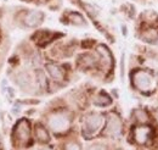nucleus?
<instances>
[{"label":"nucleus","mask_w":158,"mask_h":150,"mask_svg":"<svg viewBox=\"0 0 158 150\" xmlns=\"http://www.w3.org/2000/svg\"><path fill=\"white\" fill-rule=\"evenodd\" d=\"M133 116L135 117V120L140 122V123H145V122H147V120H148V116H147V113L146 111H143L142 109H136L134 113H133Z\"/></svg>","instance_id":"nucleus-13"},{"label":"nucleus","mask_w":158,"mask_h":150,"mask_svg":"<svg viewBox=\"0 0 158 150\" xmlns=\"http://www.w3.org/2000/svg\"><path fill=\"white\" fill-rule=\"evenodd\" d=\"M122 128H123V123H122L120 117L116 113H111L107 118L105 133L111 137H118L122 133Z\"/></svg>","instance_id":"nucleus-4"},{"label":"nucleus","mask_w":158,"mask_h":150,"mask_svg":"<svg viewBox=\"0 0 158 150\" xmlns=\"http://www.w3.org/2000/svg\"><path fill=\"white\" fill-rule=\"evenodd\" d=\"M143 38H145L147 42H155V40H157L158 34L155 29H148V31L143 34Z\"/></svg>","instance_id":"nucleus-14"},{"label":"nucleus","mask_w":158,"mask_h":150,"mask_svg":"<svg viewBox=\"0 0 158 150\" xmlns=\"http://www.w3.org/2000/svg\"><path fill=\"white\" fill-rule=\"evenodd\" d=\"M120 76L124 77V55L122 56V65H120Z\"/></svg>","instance_id":"nucleus-19"},{"label":"nucleus","mask_w":158,"mask_h":150,"mask_svg":"<svg viewBox=\"0 0 158 150\" xmlns=\"http://www.w3.org/2000/svg\"><path fill=\"white\" fill-rule=\"evenodd\" d=\"M94 64H95L94 57L91 56V55H89V54H83V55H80L78 59V65L80 67H84V68L91 67Z\"/></svg>","instance_id":"nucleus-10"},{"label":"nucleus","mask_w":158,"mask_h":150,"mask_svg":"<svg viewBox=\"0 0 158 150\" xmlns=\"http://www.w3.org/2000/svg\"><path fill=\"white\" fill-rule=\"evenodd\" d=\"M151 134H152V131L150 127L140 126V127H136L134 131V138L139 144H145L148 140V138L151 137Z\"/></svg>","instance_id":"nucleus-7"},{"label":"nucleus","mask_w":158,"mask_h":150,"mask_svg":"<svg viewBox=\"0 0 158 150\" xmlns=\"http://www.w3.org/2000/svg\"><path fill=\"white\" fill-rule=\"evenodd\" d=\"M88 150H106V148L101 144H95V145H91Z\"/></svg>","instance_id":"nucleus-18"},{"label":"nucleus","mask_w":158,"mask_h":150,"mask_svg":"<svg viewBox=\"0 0 158 150\" xmlns=\"http://www.w3.org/2000/svg\"><path fill=\"white\" fill-rule=\"evenodd\" d=\"M66 150H80V145L76 142H71L66 144Z\"/></svg>","instance_id":"nucleus-17"},{"label":"nucleus","mask_w":158,"mask_h":150,"mask_svg":"<svg viewBox=\"0 0 158 150\" xmlns=\"http://www.w3.org/2000/svg\"><path fill=\"white\" fill-rule=\"evenodd\" d=\"M19 83H20L21 87H27L28 84H29V78H28V76L26 75V73H21L19 76Z\"/></svg>","instance_id":"nucleus-15"},{"label":"nucleus","mask_w":158,"mask_h":150,"mask_svg":"<svg viewBox=\"0 0 158 150\" xmlns=\"http://www.w3.org/2000/svg\"><path fill=\"white\" fill-rule=\"evenodd\" d=\"M68 20L71 21V23L73 24H77V26H81V24H85V21L83 19V16L78 14V12H71L68 15Z\"/></svg>","instance_id":"nucleus-12"},{"label":"nucleus","mask_w":158,"mask_h":150,"mask_svg":"<svg viewBox=\"0 0 158 150\" xmlns=\"http://www.w3.org/2000/svg\"><path fill=\"white\" fill-rule=\"evenodd\" d=\"M131 78H133V84L135 86V88L138 90L146 92V90H150L152 88V83H153L152 76L145 70L134 71L131 75Z\"/></svg>","instance_id":"nucleus-1"},{"label":"nucleus","mask_w":158,"mask_h":150,"mask_svg":"<svg viewBox=\"0 0 158 150\" xmlns=\"http://www.w3.org/2000/svg\"><path fill=\"white\" fill-rule=\"evenodd\" d=\"M44 150H49V149H44Z\"/></svg>","instance_id":"nucleus-21"},{"label":"nucleus","mask_w":158,"mask_h":150,"mask_svg":"<svg viewBox=\"0 0 158 150\" xmlns=\"http://www.w3.org/2000/svg\"><path fill=\"white\" fill-rule=\"evenodd\" d=\"M46 71L56 81H62L64 78V73H63V70L60 67L59 65L56 64H46Z\"/></svg>","instance_id":"nucleus-8"},{"label":"nucleus","mask_w":158,"mask_h":150,"mask_svg":"<svg viewBox=\"0 0 158 150\" xmlns=\"http://www.w3.org/2000/svg\"><path fill=\"white\" fill-rule=\"evenodd\" d=\"M12 113H16V115L20 113V106H19V104H16V105H15V110H12Z\"/></svg>","instance_id":"nucleus-20"},{"label":"nucleus","mask_w":158,"mask_h":150,"mask_svg":"<svg viewBox=\"0 0 158 150\" xmlns=\"http://www.w3.org/2000/svg\"><path fill=\"white\" fill-rule=\"evenodd\" d=\"M111 103H112V99L110 98L108 94H106L105 92L100 93L99 95L95 98V100H94V104L98 105V106H108Z\"/></svg>","instance_id":"nucleus-9"},{"label":"nucleus","mask_w":158,"mask_h":150,"mask_svg":"<svg viewBox=\"0 0 158 150\" xmlns=\"http://www.w3.org/2000/svg\"><path fill=\"white\" fill-rule=\"evenodd\" d=\"M35 137L38 138V140L41 142V143H46L49 142V133L48 131L41 126V125H37L35 126Z\"/></svg>","instance_id":"nucleus-11"},{"label":"nucleus","mask_w":158,"mask_h":150,"mask_svg":"<svg viewBox=\"0 0 158 150\" xmlns=\"http://www.w3.org/2000/svg\"><path fill=\"white\" fill-rule=\"evenodd\" d=\"M37 79L39 82L40 87H46V78H45V75L43 71H37Z\"/></svg>","instance_id":"nucleus-16"},{"label":"nucleus","mask_w":158,"mask_h":150,"mask_svg":"<svg viewBox=\"0 0 158 150\" xmlns=\"http://www.w3.org/2000/svg\"><path fill=\"white\" fill-rule=\"evenodd\" d=\"M44 20V14L41 11H37V10H33V11H29L26 17H24V24L27 27H37L39 26L40 23L43 22Z\"/></svg>","instance_id":"nucleus-6"},{"label":"nucleus","mask_w":158,"mask_h":150,"mask_svg":"<svg viewBox=\"0 0 158 150\" xmlns=\"http://www.w3.org/2000/svg\"><path fill=\"white\" fill-rule=\"evenodd\" d=\"M29 133H31V130H29V123L27 120H21L17 122L16 127H15V131H14V134H15V139L17 140V143L20 144H26L29 139Z\"/></svg>","instance_id":"nucleus-5"},{"label":"nucleus","mask_w":158,"mask_h":150,"mask_svg":"<svg viewBox=\"0 0 158 150\" xmlns=\"http://www.w3.org/2000/svg\"><path fill=\"white\" fill-rule=\"evenodd\" d=\"M49 126L54 132L61 133V132H66L69 128L71 121L64 113H54L49 120Z\"/></svg>","instance_id":"nucleus-2"},{"label":"nucleus","mask_w":158,"mask_h":150,"mask_svg":"<svg viewBox=\"0 0 158 150\" xmlns=\"http://www.w3.org/2000/svg\"><path fill=\"white\" fill-rule=\"evenodd\" d=\"M103 123V116L101 113H91L84 122V134L93 135L101 128Z\"/></svg>","instance_id":"nucleus-3"}]
</instances>
